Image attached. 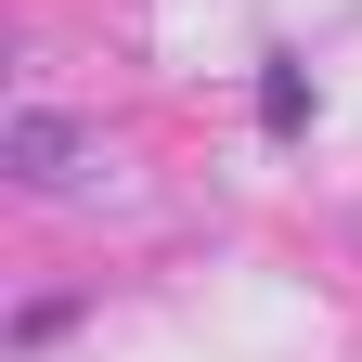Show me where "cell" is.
<instances>
[{"label":"cell","instance_id":"7a4b0ae2","mask_svg":"<svg viewBox=\"0 0 362 362\" xmlns=\"http://www.w3.org/2000/svg\"><path fill=\"white\" fill-rule=\"evenodd\" d=\"M13 156H26V181H65V156H78V143H65L52 117H13Z\"/></svg>","mask_w":362,"mask_h":362},{"label":"cell","instance_id":"6da1fadb","mask_svg":"<svg viewBox=\"0 0 362 362\" xmlns=\"http://www.w3.org/2000/svg\"><path fill=\"white\" fill-rule=\"evenodd\" d=\"M259 117H272V129H285V143H298V129H310V78H298L285 52H272V78H259Z\"/></svg>","mask_w":362,"mask_h":362}]
</instances>
